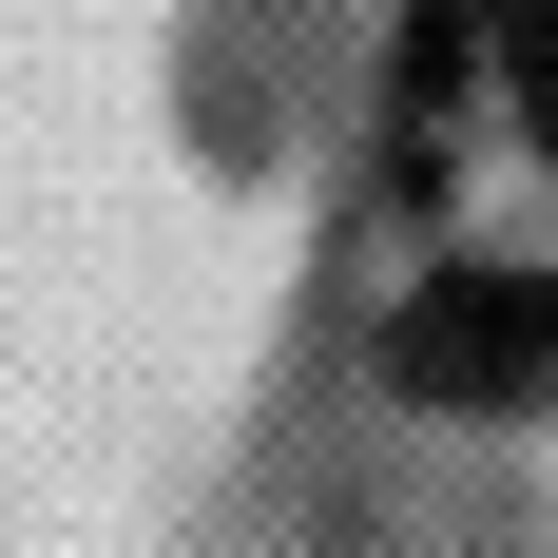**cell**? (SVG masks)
<instances>
[{
    "label": "cell",
    "mask_w": 558,
    "mask_h": 558,
    "mask_svg": "<svg viewBox=\"0 0 558 558\" xmlns=\"http://www.w3.org/2000/svg\"><path fill=\"white\" fill-rule=\"evenodd\" d=\"M482 39H501V116L558 155V0H482Z\"/></svg>",
    "instance_id": "obj_2"
},
{
    "label": "cell",
    "mask_w": 558,
    "mask_h": 558,
    "mask_svg": "<svg viewBox=\"0 0 558 558\" xmlns=\"http://www.w3.org/2000/svg\"><path fill=\"white\" fill-rule=\"evenodd\" d=\"M404 404H558V270H444L386 328Z\"/></svg>",
    "instance_id": "obj_1"
}]
</instances>
